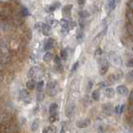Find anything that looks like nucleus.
Returning <instances> with one entry per match:
<instances>
[{
  "instance_id": "c756f323",
  "label": "nucleus",
  "mask_w": 133,
  "mask_h": 133,
  "mask_svg": "<svg viewBox=\"0 0 133 133\" xmlns=\"http://www.w3.org/2000/svg\"><path fill=\"white\" fill-rule=\"evenodd\" d=\"M79 61L75 62V63L73 64V66H72V68H71V73H74V72H75V71H76V70H78V68H79Z\"/></svg>"
},
{
  "instance_id": "1a4fd4ad",
  "label": "nucleus",
  "mask_w": 133,
  "mask_h": 133,
  "mask_svg": "<svg viewBox=\"0 0 133 133\" xmlns=\"http://www.w3.org/2000/svg\"><path fill=\"white\" fill-rule=\"evenodd\" d=\"M54 46H55V40L53 39H51V38H49V39H48L44 42V49L45 51H48V50H49V49L54 48Z\"/></svg>"
},
{
  "instance_id": "f3484780",
  "label": "nucleus",
  "mask_w": 133,
  "mask_h": 133,
  "mask_svg": "<svg viewBox=\"0 0 133 133\" xmlns=\"http://www.w3.org/2000/svg\"><path fill=\"white\" fill-rule=\"evenodd\" d=\"M83 36H84V27L83 25H79V28L77 29V33H76V39L78 40H81L83 39Z\"/></svg>"
},
{
  "instance_id": "c85d7f7f",
  "label": "nucleus",
  "mask_w": 133,
  "mask_h": 133,
  "mask_svg": "<svg viewBox=\"0 0 133 133\" xmlns=\"http://www.w3.org/2000/svg\"><path fill=\"white\" fill-rule=\"evenodd\" d=\"M127 81H128L129 82H133V70H131V71L127 74Z\"/></svg>"
},
{
  "instance_id": "20e7f679",
  "label": "nucleus",
  "mask_w": 133,
  "mask_h": 133,
  "mask_svg": "<svg viewBox=\"0 0 133 133\" xmlns=\"http://www.w3.org/2000/svg\"><path fill=\"white\" fill-rule=\"evenodd\" d=\"M75 111H76V105L74 102H71V103L68 104L65 108V116L68 118H70L75 114Z\"/></svg>"
},
{
  "instance_id": "9d476101",
  "label": "nucleus",
  "mask_w": 133,
  "mask_h": 133,
  "mask_svg": "<svg viewBox=\"0 0 133 133\" xmlns=\"http://www.w3.org/2000/svg\"><path fill=\"white\" fill-rule=\"evenodd\" d=\"M116 91L119 95H121V96H127L128 93V89L127 86L121 85L116 87Z\"/></svg>"
},
{
  "instance_id": "423d86ee",
  "label": "nucleus",
  "mask_w": 133,
  "mask_h": 133,
  "mask_svg": "<svg viewBox=\"0 0 133 133\" xmlns=\"http://www.w3.org/2000/svg\"><path fill=\"white\" fill-rule=\"evenodd\" d=\"M109 56H110V59H111V60L114 64H117V65H119L120 64H121V59L120 55L117 54V53L111 51L109 54Z\"/></svg>"
},
{
  "instance_id": "f03ea898",
  "label": "nucleus",
  "mask_w": 133,
  "mask_h": 133,
  "mask_svg": "<svg viewBox=\"0 0 133 133\" xmlns=\"http://www.w3.org/2000/svg\"><path fill=\"white\" fill-rule=\"evenodd\" d=\"M18 98L21 101L24 102V104L28 105L31 102V96H30V93L29 90L26 89H23L19 91V94H18Z\"/></svg>"
},
{
  "instance_id": "2f4dec72",
  "label": "nucleus",
  "mask_w": 133,
  "mask_h": 133,
  "mask_svg": "<svg viewBox=\"0 0 133 133\" xmlns=\"http://www.w3.org/2000/svg\"><path fill=\"white\" fill-rule=\"evenodd\" d=\"M66 131H67L66 123H65V122H63V123H62V126H61V128H60V131H59V133H66Z\"/></svg>"
},
{
  "instance_id": "b1692460",
  "label": "nucleus",
  "mask_w": 133,
  "mask_h": 133,
  "mask_svg": "<svg viewBox=\"0 0 133 133\" xmlns=\"http://www.w3.org/2000/svg\"><path fill=\"white\" fill-rule=\"evenodd\" d=\"M60 3L59 2H55L54 3H52V4L49 6V10L50 11H55L57 9H59V8L60 7Z\"/></svg>"
},
{
  "instance_id": "7ed1b4c3",
  "label": "nucleus",
  "mask_w": 133,
  "mask_h": 133,
  "mask_svg": "<svg viewBox=\"0 0 133 133\" xmlns=\"http://www.w3.org/2000/svg\"><path fill=\"white\" fill-rule=\"evenodd\" d=\"M109 61L105 58H102L100 59V62H99V72L101 75H104L106 74V72L108 71L109 69Z\"/></svg>"
},
{
  "instance_id": "ea45409f",
  "label": "nucleus",
  "mask_w": 133,
  "mask_h": 133,
  "mask_svg": "<svg viewBox=\"0 0 133 133\" xmlns=\"http://www.w3.org/2000/svg\"><path fill=\"white\" fill-rule=\"evenodd\" d=\"M130 123H131V125H132V126H133V115H131V118H130Z\"/></svg>"
},
{
  "instance_id": "e433bc0d",
  "label": "nucleus",
  "mask_w": 133,
  "mask_h": 133,
  "mask_svg": "<svg viewBox=\"0 0 133 133\" xmlns=\"http://www.w3.org/2000/svg\"><path fill=\"white\" fill-rule=\"evenodd\" d=\"M23 14L24 16H28L29 15V11L27 9V8H23Z\"/></svg>"
},
{
  "instance_id": "4468645a",
  "label": "nucleus",
  "mask_w": 133,
  "mask_h": 133,
  "mask_svg": "<svg viewBox=\"0 0 133 133\" xmlns=\"http://www.w3.org/2000/svg\"><path fill=\"white\" fill-rule=\"evenodd\" d=\"M26 87L29 90H33L34 89H35L36 87V82L35 79H29V81L26 82Z\"/></svg>"
},
{
  "instance_id": "bb28decb",
  "label": "nucleus",
  "mask_w": 133,
  "mask_h": 133,
  "mask_svg": "<svg viewBox=\"0 0 133 133\" xmlns=\"http://www.w3.org/2000/svg\"><path fill=\"white\" fill-rule=\"evenodd\" d=\"M54 61L56 64V66L58 67H60V68H63L62 64H61V59H60V57H59L58 55H56L54 57Z\"/></svg>"
},
{
  "instance_id": "4be33fe9",
  "label": "nucleus",
  "mask_w": 133,
  "mask_h": 133,
  "mask_svg": "<svg viewBox=\"0 0 133 133\" xmlns=\"http://www.w3.org/2000/svg\"><path fill=\"white\" fill-rule=\"evenodd\" d=\"M58 120H59V115H58V113H57V114H52V115H50V116H49V121L51 124H54Z\"/></svg>"
},
{
  "instance_id": "7c9ffc66",
  "label": "nucleus",
  "mask_w": 133,
  "mask_h": 133,
  "mask_svg": "<svg viewBox=\"0 0 133 133\" xmlns=\"http://www.w3.org/2000/svg\"><path fill=\"white\" fill-rule=\"evenodd\" d=\"M123 107H124V105H117L116 107L115 108V112H116V114H120V113H121V112H122Z\"/></svg>"
},
{
  "instance_id": "412c9836",
  "label": "nucleus",
  "mask_w": 133,
  "mask_h": 133,
  "mask_svg": "<svg viewBox=\"0 0 133 133\" xmlns=\"http://www.w3.org/2000/svg\"><path fill=\"white\" fill-rule=\"evenodd\" d=\"M91 98L95 101H99V100H100V92H99V90H93L92 93H91Z\"/></svg>"
},
{
  "instance_id": "473e14b6",
  "label": "nucleus",
  "mask_w": 133,
  "mask_h": 133,
  "mask_svg": "<svg viewBox=\"0 0 133 133\" xmlns=\"http://www.w3.org/2000/svg\"><path fill=\"white\" fill-rule=\"evenodd\" d=\"M102 54V50H101V48H97L96 49V51H95V56L96 57H99V56H101Z\"/></svg>"
},
{
  "instance_id": "6ab92c4d",
  "label": "nucleus",
  "mask_w": 133,
  "mask_h": 133,
  "mask_svg": "<svg viewBox=\"0 0 133 133\" xmlns=\"http://www.w3.org/2000/svg\"><path fill=\"white\" fill-rule=\"evenodd\" d=\"M116 0H109L107 3V8H108L109 12L113 11L116 9Z\"/></svg>"
},
{
  "instance_id": "2eb2a0df",
  "label": "nucleus",
  "mask_w": 133,
  "mask_h": 133,
  "mask_svg": "<svg viewBox=\"0 0 133 133\" xmlns=\"http://www.w3.org/2000/svg\"><path fill=\"white\" fill-rule=\"evenodd\" d=\"M54 57H55L54 55H53L51 52L47 51V52L44 55V56H43V59H44V62L49 63V62L51 61V60L54 59Z\"/></svg>"
},
{
  "instance_id": "39448f33",
  "label": "nucleus",
  "mask_w": 133,
  "mask_h": 133,
  "mask_svg": "<svg viewBox=\"0 0 133 133\" xmlns=\"http://www.w3.org/2000/svg\"><path fill=\"white\" fill-rule=\"evenodd\" d=\"M91 123V121L90 118H85V119H81V120H79L76 121V127L78 128H81V129H84L88 127Z\"/></svg>"
},
{
  "instance_id": "4c0bfd02",
  "label": "nucleus",
  "mask_w": 133,
  "mask_h": 133,
  "mask_svg": "<svg viewBox=\"0 0 133 133\" xmlns=\"http://www.w3.org/2000/svg\"><path fill=\"white\" fill-rule=\"evenodd\" d=\"M129 101H130L131 103H133V90L130 94V96H129Z\"/></svg>"
},
{
  "instance_id": "cd10ccee",
  "label": "nucleus",
  "mask_w": 133,
  "mask_h": 133,
  "mask_svg": "<svg viewBox=\"0 0 133 133\" xmlns=\"http://www.w3.org/2000/svg\"><path fill=\"white\" fill-rule=\"evenodd\" d=\"M44 99V94L42 91V92H37V96H36V101L37 102H41L43 101Z\"/></svg>"
},
{
  "instance_id": "0eeeda50",
  "label": "nucleus",
  "mask_w": 133,
  "mask_h": 133,
  "mask_svg": "<svg viewBox=\"0 0 133 133\" xmlns=\"http://www.w3.org/2000/svg\"><path fill=\"white\" fill-rule=\"evenodd\" d=\"M29 77L30 79H38V77H39V68L38 67H32L31 69L29 70Z\"/></svg>"
},
{
  "instance_id": "9b49d317",
  "label": "nucleus",
  "mask_w": 133,
  "mask_h": 133,
  "mask_svg": "<svg viewBox=\"0 0 133 133\" xmlns=\"http://www.w3.org/2000/svg\"><path fill=\"white\" fill-rule=\"evenodd\" d=\"M103 111L108 116H111L112 115L113 113V107L111 103H107V104H105L103 105Z\"/></svg>"
},
{
  "instance_id": "ddd939ff",
  "label": "nucleus",
  "mask_w": 133,
  "mask_h": 133,
  "mask_svg": "<svg viewBox=\"0 0 133 133\" xmlns=\"http://www.w3.org/2000/svg\"><path fill=\"white\" fill-rule=\"evenodd\" d=\"M105 97H107V98H113L114 96H115V95H116V91L115 90H114L113 88H106L105 90Z\"/></svg>"
},
{
  "instance_id": "f704fd0d",
  "label": "nucleus",
  "mask_w": 133,
  "mask_h": 133,
  "mask_svg": "<svg viewBox=\"0 0 133 133\" xmlns=\"http://www.w3.org/2000/svg\"><path fill=\"white\" fill-rule=\"evenodd\" d=\"M128 9L133 11V0H130L128 3Z\"/></svg>"
},
{
  "instance_id": "f8f14e48",
  "label": "nucleus",
  "mask_w": 133,
  "mask_h": 133,
  "mask_svg": "<svg viewBox=\"0 0 133 133\" xmlns=\"http://www.w3.org/2000/svg\"><path fill=\"white\" fill-rule=\"evenodd\" d=\"M58 111H59V105L57 103H52L50 104L49 107V114L52 115V114H57L58 113Z\"/></svg>"
},
{
  "instance_id": "dca6fc26",
  "label": "nucleus",
  "mask_w": 133,
  "mask_h": 133,
  "mask_svg": "<svg viewBox=\"0 0 133 133\" xmlns=\"http://www.w3.org/2000/svg\"><path fill=\"white\" fill-rule=\"evenodd\" d=\"M57 129L55 126L53 125H49L48 127H45L43 129V132L42 133H56Z\"/></svg>"
},
{
  "instance_id": "6e6552de",
  "label": "nucleus",
  "mask_w": 133,
  "mask_h": 133,
  "mask_svg": "<svg viewBox=\"0 0 133 133\" xmlns=\"http://www.w3.org/2000/svg\"><path fill=\"white\" fill-rule=\"evenodd\" d=\"M72 8H73V5H72V4H67V5H64L63 7V9H62V15L64 18L70 17Z\"/></svg>"
},
{
  "instance_id": "aec40b11",
  "label": "nucleus",
  "mask_w": 133,
  "mask_h": 133,
  "mask_svg": "<svg viewBox=\"0 0 133 133\" xmlns=\"http://www.w3.org/2000/svg\"><path fill=\"white\" fill-rule=\"evenodd\" d=\"M39 120H35L32 122V124H31V126H30V129H31V131H36L38 129H39Z\"/></svg>"
},
{
  "instance_id": "393cba45",
  "label": "nucleus",
  "mask_w": 133,
  "mask_h": 133,
  "mask_svg": "<svg viewBox=\"0 0 133 133\" xmlns=\"http://www.w3.org/2000/svg\"><path fill=\"white\" fill-rule=\"evenodd\" d=\"M79 15L81 18H87L90 16V13L87 10H81V12L79 13Z\"/></svg>"
},
{
  "instance_id": "a878e982",
  "label": "nucleus",
  "mask_w": 133,
  "mask_h": 133,
  "mask_svg": "<svg viewBox=\"0 0 133 133\" xmlns=\"http://www.w3.org/2000/svg\"><path fill=\"white\" fill-rule=\"evenodd\" d=\"M67 58H68V51H67L66 49H64L61 52H60V59L65 61V60L67 59Z\"/></svg>"
},
{
  "instance_id": "5701e85b",
  "label": "nucleus",
  "mask_w": 133,
  "mask_h": 133,
  "mask_svg": "<svg viewBox=\"0 0 133 133\" xmlns=\"http://www.w3.org/2000/svg\"><path fill=\"white\" fill-rule=\"evenodd\" d=\"M44 81H40L38 82V84H36V89H37V92H42L43 89H44Z\"/></svg>"
},
{
  "instance_id": "a211bd4d",
  "label": "nucleus",
  "mask_w": 133,
  "mask_h": 133,
  "mask_svg": "<svg viewBox=\"0 0 133 133\" xmlns=\"http://www.w3.org/2000/svg\"><path fill=\"white\" fill-rule=\"evenodd\" d=\"M42 31H43L44 35H45V36L49 35V34H50V32H51V26H50V25H49V24H43Z\"/></svg>"
},
{
  "instance_id": "72a5a7b5",
  "label": "nucleus",
  "mask_w": 133,
  "mask_h": 133,
  "mask_svg": "<svg viewBox=\"0 0 133 133\" xmlns=\"http://www.w3.org/2000/svg\"><path fill=\"white\" fill-rule=\"evenodd\" d=\"M126 65H127V67H129V68H133V58L128 60L126 64Z\"/></svg>"
},
{
  "instance_id": "58836bf2",
  "label": "nucleus",
  "mask_w": 133,
  "mask_h": 133,
  "mask_svg": "<svg viewBox=\"0 0 133 133\" xmlns=\"http://www.w3.org/2000/svg\"><path fill=\"white\" fill-rule=\"evenodd\" d=\"M77 3L79 5H84L85 3V0H77Z\"/></svg>"
},
{
  "instance_id": "c9c22d12",
  "label": "nucleus",
  "mask_w": 133,
  "mask_h": 133,
  "mask_svg": "<svg viewBox=\"0 0 133 133\" xmlns=\"http://www.w3.org/2000/svg\"><path fill=\"white\" fill-rule=\"evenodd\" d=\"M128 111L130 112L131 115H133V103H131L128 107Z\"/></svg>"
},
{
  "instance_id": "f257e3e1",
  "label": "nucleus",
  "mask_w": 133,
  "mask_h": 133,
  "mask_svg": "<svg viewBox=\"0 0 133 133\" xmlns=\"http://www.w3.org/2000/svg\"><path fill=\"white\" fill-rule=\"evenodd\" d=\"M46 93L49 96H55L59 93V83L55 81H51L47 83Z\"/></svg>"
}]
</instances>
